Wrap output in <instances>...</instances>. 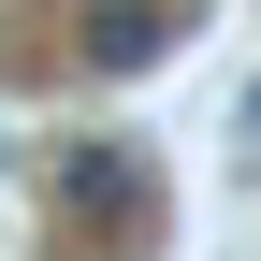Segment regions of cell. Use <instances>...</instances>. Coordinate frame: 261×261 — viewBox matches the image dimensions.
<instances>
[{
    "label": "cell",
    "mask_w": 261,
    "mask_h": 261,
    "mask_svg": "<svg viewBox=\"0 0 261 261\" xmlns=\"http://www.w3.org/2000/svg\"><path fill=\"white\" fill-rule=\"evenodd\" d=\"M44 189H58V218H73V232H102V247H130V232L160 218V174H145L130 145H58Z\"/></svg>",
    "instance_id": "6da1fadb"
},
{
    "label": "cell",
    "mask_w": 261,
    "mask_h": 261,
    "mask_svg": "<svg viewBox=\"0 0 261 261\" xmlns=\"http://www.w3.org/2000/svg\"><path fill=\"white\" fill-rule=\"evenodd\" d=\"M174 44H189L174 0H102V15H87V73H145V58H174Z\"/></svg>",
    "instance_id": "7a4b0ae2"
}]
</instances>
